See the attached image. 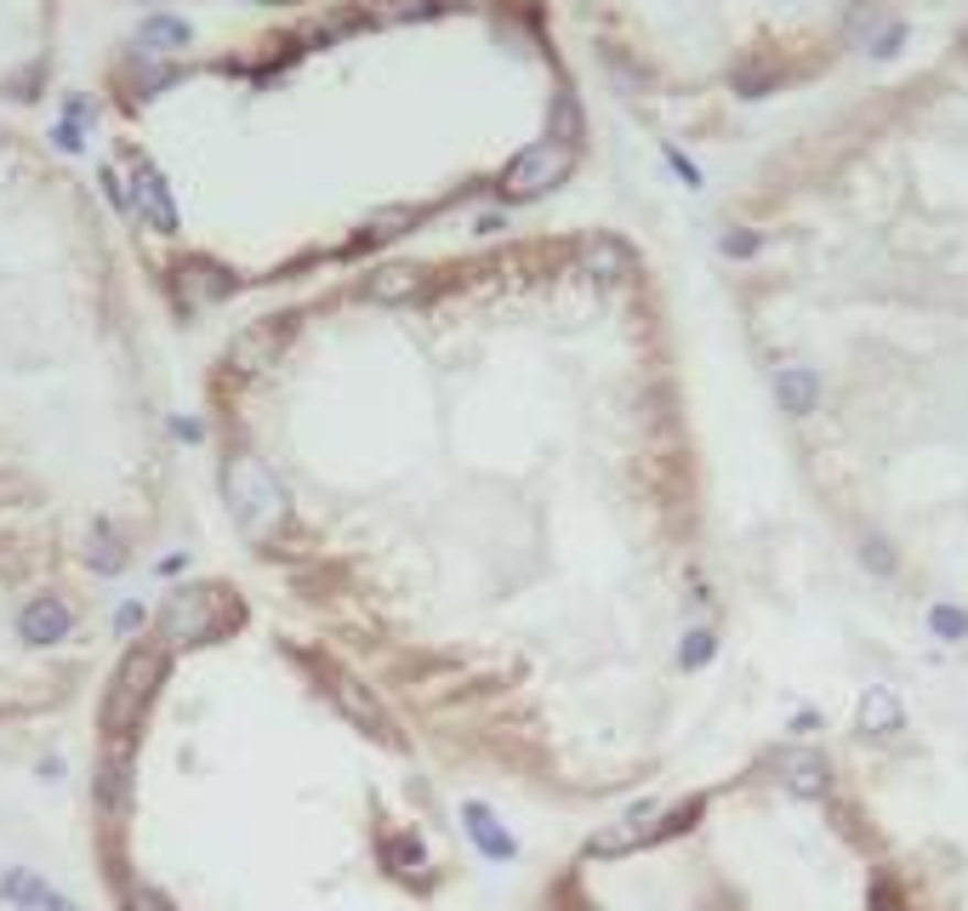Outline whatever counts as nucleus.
<instances>
[{
	"label": "nucleus",
	"mask_w": 968,
	"mask_h": 911,
	"mask_svg": "<svg viewBox=\"0 0 968 911\" xmlns=\"http://www.w3.org/2000/svg\"><path fill=\"white\" fill-rule=\"evenodd\" d=\"M131 212H143V217H149V228H160V234H172V228H177L172 188H165V177L154 172L149 160L131 165Z\"/></svg>",
	"instance_id": "nucleus-7"
},
{
	"label": "nucleus",
	"mask_w": 968,
	"mask_h": 911,
	"mask_svg": "<svg viewBox=\"0 0 968 911\" xmlns=\"http://www.w3.org/2000/svg\"><path fill=\"white\" fill-rule=\"evenodd\" d=\"M581 268H587V274H598V280H621L627 274V251L616 240H592L587 257H581Z\"/></svg>",
	"instance_id": "nucleus-14"
},
{
	"label": "nucleus",
	"mask_w": 968,
	"mask_h": 911,
	"mask_svg": "<svg viewBox=\"0 0 968 911\" xmlns=\"http://www.w3.org/2000/svg\"><path fill=\"white\" fill-rule=\"evenodd\" d=\"M126 911H172V900H165L160 889H131V894H126Z\"/></svg>",
	"instance_id": "nucleus-15"
},
{
	"label": "nucleus",
	"mask_w": 968,
	"mask_h": 911,
	"mask_svg": "<svg viewBox=\"0 0 968 911\" xmlns=\"http://www.w3.org/2000/svg\"><path fill=\"white\" fill-rule=\"evenodd\" d=\"M126 798H131V763H126V752H109L104 769H97V803H104L109 815H120Z\"/></svg>",
	"instance_id": "nucleus-9"
},
{
	"label": "nucleus",
	"mask_w": 968,
	"mask_h": 911,
	"mask_svg": "<svg viewBox=\"0 0 968 911\" xmlns=\"http://www.w3.org/2000/svg\"><path fill=\"white\" fill-rule=\"evenodd\" d=\"M86 564L97 570V576H120V570H126V542H120V530L97 524L91 542H86Z\"/></svg>",
	"instance_id": "nucleus-12"
},
{
	"label": "nucleus",
	"mask_w": 968,
	"mask_h": 911,
	"mask_svg": "<svg viewBox=\"0 0 968 911\" xmlns=\"http://www.w3.org/2000/svg\"><path fill=\"white\" fill-rule=\"evenodd\" d=\"M233 621H240V598H233L228 587H183L165 598V610H160V632H165V644H206V638L228 632Z\"/></svg>",
	"instance_id": "nucleus-3"
},
{
	"label": "nucleus",
	"mask_w": 968,
	"mask_h": 911,
	"mask_svg": "<svg viewBox=\"0 0 968 911\" xmlns=\"http://www.w3.org/2000/svg\"><path fill=\"white\" fill-rule=\"evenodd\" d=\"M138 46L143 52H183L188 46V23L183 18H149L138 29Z\"/></svg>",
	"instance_id": "nucleus-13"
},
{
	"label": "nucleus",
	"mask_w": 968,
	"mask_h": 911,
	"mask_svg": "<svg viewBox=\"0 0 968 911\" xmlns=\"http://www.w3.org/2000/svg\"><path fill=\"white\" fill-rule=\"evenodd\" d=\"M422 285H427V274H422V268H377V274H371V285H365V291H371L377 302H411Z\"/></svg>",
	"instance_id": "nucleus-11"
},
{
	"label": "nucleus",
	"mask_w": 968,
	"mask_h": 911,
	"mask_svg": "<svg viewBox=\"0 0 968 911\" xmlns=\"http://www.w3.org/2000/svg\"><path fill=\"white\" fill-rule=\"evenodd\" d=\"M325 684H330V695L342 701V713L365 729V735H377V740H399V729L388 724V713H382V701L365 690V684H354L348 672H337V666H325Z\"/></svg>",
	"instance_id": "nucleus-6"
},
{
	"label": "nucleus",
	"mask_w": 968,
	"mask_h": 911,
	"mask_svg": "<svg viewBox=\"0 0 968 911\" xmlns=\"http://www.w3.org/2000/svg\"><path fill=\"white\" fill-rule=\"evenodd\" d=\"M564 172H570V149H564V143H536V149H524V154L508 165L502 194H508V199L547 194L553 183H564Z\"/></svg>",
	"instance_id": "nucleus-5"
},
{
	"label": "nucleus",
	"mask_w": 968,
	"mask_h": 911,
	"mask_svg": "<svg viewBox=\"0 0 968 911\" xmlns=\"http://www.w3.org/2000/svg\"><path fill=\"white\" fill-rule=\"evenodd\" d=\"M46 911H75V905H69V900H63V894H52V900H46Z\"/></svg>",
	"instance_id": "nucleus-17"
},
{
	"label": "nucleus",
	"mask_w": 968,
	"mask_h": 911,
	"mask_svg": "<svg viewBox=\"0 0 968 911\" xmlns=\"http://www.w3.org/2000/svg\"><path fill=\"white\" fill-rule=\"evenodd\" d=\"M433 12H439V0H393L388 7V18H399V23L405 18H433Z\"/></svg>",
	"instance_id": "nucleus-16"
},
{
	"label": "nucleus",
	"mask_w": 968,
	"mask_h": 911,
	"mask_svg": "<svg viewBox=\"0 0 968 911\" xmlns=\"http://www.w3.org/2000/svg\"><path fill=\"white\" fill-rule=\"evenodd\" d=\"M222 501H228L233 524H240L246 535H269L285 519V496H280L274 474L257 456H228L222 462Z\"/></svg>",
	"instance_id": "nucleus-4"
},
{
	"label": "nucleus",
	"mask_w": 968,
	"mask_h": 911,
	"mask_svg": "<svg viewBox=\"0 0 968 911\" xmlns=\"http://www.w3.org/2000/svg\"><path fill=\"white\" fill-rule=\"evenodd\" d=\"M797 212L804 336L770 365L775 404L820 433L860 570L917 582L928 627L968 644V41L838 131Z\"/></svg>",
	"instance_id": "nucleus-1"
},
{
	"label": "nucleus",
	"mask_w": 968,
	"mask_h": 911,
	"mask_svg": "<svg viewBox=\"0 0 968 911\" xmlns=\"http://www.w3.org/2000/svg\"><path fill=\"white\" fill-rule=\"evenodd\" d=\"M160 679H165V644H138L120 661V672L109 679V695H104V735L109 740H131V735H138V724L149 713Z\"/></svg>",
	"instance_id": "nucleus-2"
},
{
	"label": "nucleus",
	"mask_w": 968,
	"mask_h": 911,
	"mask_svg": "<svg viewBox=\"0 0 968 911\" xmlns=\"http://www.w3.org/2000/svg\"><path fill=\"white\" fill-rule=\"evenodd\" d=\"M23 644H57V638H69V604L63 598H35L18 621Z\"/></svg>",
	"instance_id": "nucleus-8"
},
{
	"label": "nucleus",
	"mask_w": 968,
	"mask_h": 911,
	"mask_svg": "<svg viewBox=\"0 0 968 911\" xmlns=\"http://www.w3.org/2000/svg\"><path fill=\"white\" fill-rule=\"evenodd\" d=\"M177 285H183L194 302H217V296L233 291V280L222 274V268H211V262H183V268H177Z\"/></svg>",
	"instance_id": "nucleus-10"
}]
</instances>
